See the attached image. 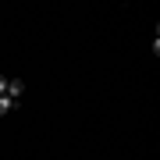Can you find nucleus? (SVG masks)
Listing matches in <instances>:
<instances>
[{"mask_svg": "<svg viewBox=\"0 0 160 160\" xmlns=\"http://www.w3.org/2000/svg\"><path fill=\"white\" fill-rule=\"evenodd\" d=\"M22 92H25V82H22V78H11V82H7V96H11L14 103L22 100Z\"/></svg>", "mask_w": 160, "mask_h": 160, "instance_id": "1", "label": "nucleus"}, {"mask_svg": "<svg viewBox=\"0 0 160 160\" xmlns=\"http://www.w3.org/2000/svg\"><path fill=\"white\" fill-rule=\"evenodd\" d=\"M14 107H18V103H14L11 96H0V118H4V114H11Z\"/></svg>", "mask_w": 160, "mask_h": 160, "instance_id": "2", "label": "nucleus"}, {"mask_svg": "<svg viewBox=\"0 0 160 160\" xmlns=\"http://www.w3.org/2000/svg\"><path fill=\"white\" fill-rule=\"evenodd\" d=\"M7 82H11V78H7V75H0V96H7Z\"/></svg>", "mask_w": 160, "mask_h": 160, "instance_id": "3", "label": "nucleus"}]
</instances>
